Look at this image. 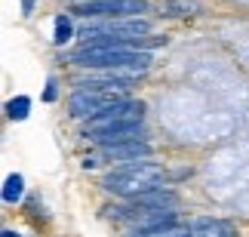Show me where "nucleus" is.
<instances>
[{"mask_svg": "<svg viewBox=\"0 0 249 237\" xmlns=\"http://www.w3.org/2000/svg\"><path fill=\"white\" fill-rule=\"evenodd\" d=\"M3 237H18V234L16 231H3Z\"/></svg>", "mask_w": 249, "mask_h": 237, "instance_id": "f3484780", "label": "nucleus"}, {"mask_svg": "<svg viewBox=\"0 0 249 237\" xmlns=\"http://www.w3.org/2000/svg\"><path fill=\"white\" fill-rule=\"evenodd\" d=\"M142 114H145V102H139V99H120V102H114L111 108H105L102 114H95L89 120V129L108 127V123H120V120H142Z\"/></svg>", "mask_w": 249, "mask_h": 237, "instance_id": "6e6552de", "label": "nucleus"}, {"mask_svg": "<svg viewBox=\"0 0 249 237\" xmlns=\"http://www.w3.org/2000/svg\"><path fill=\"white\" fill-rule=\"evenodd\" d=\"M163 179H166L163 166L148 164V160H132V164H123L117 169H111V173L102 179V188L132 201V197H139V194H148V191H154V188H160Z\"/></svg>", "mask_w": 249, "mask_h": 237, "instance_id": "f03ea898", "label": "nucleus"}, {"mask_svg": "<svg viewBox=\"0 0 249 237\" xmlns=\"http://www.w3.org/2000/svg\"><path fill=\"white\" fill-rule=\"evenodd\" d=\"M126 90H129V80H105V77H99V80L80 83L68 99L71 117L92 120L95 114H102L105 108H111L114 102L126 99Z\"/></svg>", "mask_w": 249, "mask_h": 237, "instance_id": "7ed1b4c3", "label": "nucleus"}, {"mask_svg": "<svg viewBox=\"0 0 249 237\" xmlns=\"http://www.w3.org/2000/svg\"><path fill=\"white\" fill-rule=\"evenodd\" d=\"M176 13H200V6L197 3H191V0H172V3L163 6V16H176Z\"/></svg>", "mask_w": 249, "mask_h": 237, "instance_id": "4468645a", "label": "nucleus"}, {"mask_svg": "<svg viewBox=\"0 0 249 237\" xmlns=\"http://www.w3.org/2000/svg\"><path fill=\"white\" fill-rule=\"evenodd\" d=\"M74 13L86 16V18H95V16H105V18L139 16V13H148V0H86V3L74 6Z\"/></svg>", "mask_w": 249, "mask_h": 237, "instance_id": "39448f33", "label": "nucleus"}, {"mask_svg": "<svg viewBox=\"0 0 249 237\" xmlns=\"http://www.w3.org/2000/svg\"><path fill=\"white\" fill-rule=\"evenodd\" d=\"M6 114L13 117V120H25L28 114H31V99H28V96H16V99H9Z\"/></svg>", "mask_w": 249, "mask_h": 237, "instance_id": "ddd939ff", "label": "nucleus"}, {"mask_svg": "<svg viewBox=\"0 0 249 237\" xmlns=\"http://www.w3.org/2000/svg\"><path fill=\"white\" fill-rule=\"evenodd\" d=\"M22 194H25V179L13 173V176H6V182H3V201L6 203H16V201H22Z\"/></svg>", "mask_w": 249, "mask_h": 237, "instance_id": "f8f14e48", "label": "nucleus"}, {"mask_svg": "<svg viewBox=\"0 0 249 237\" xmlns=\"http://www.w3.org/2000/svg\"><path fill=\"white\" fill-rule=\"evenodd\" d=\"M132 203H136L139 210H172V206L178 203V197L172 191H163V188H154V191H148V194L132 197Z\"/></svg>", "mask_w": 249, "mask_h": 237, "instance_id": "9d476101", "label": "nucleus"}, {"mask_svg": "<svg viewBox=\"0 0 249 237\" xmlns=\"http://www.w3.org/2000/svg\"><path fill=\"white\" fill-rule=\"evenodd\" d=\"M53 99H55V80L46 83V102H53Z\"/></svg>", "mask_w": 249, "mask_h": 237, "instance_id": "2eb2a0df", "label": "nucleus"}, {"mask_svg": "<svg viewBox=\"0 0 249 237\" xmlns=\"http://www.w3.org/2000/svg\"><path fill=\"white\" fill-rule=\"evenodd\" d=\"M145 136V123L142 120H120V123H108V127L89 129L86 139H92L95 145L108 148V145H123V142H142Z\"/></svg>", "mask_w": 249, "mask_h": 237, "instance_id": "423d86ee", "label": "nucleus"}, {"mask_svg": "<svg viewBox=\"0 0 249 237\" xmlns=\"http://www.w3.org/2000/svg\"><path fill=\"white\" fill-rule=\"evenodd\" d=\"M151 31V25L139 16H117V18H99V22H89L80 31V40L86 37H120V40H132V37H145Z\"/></svg>", "mask_w": 249, "mask_h": 237, "instance_id": "20e7f679", "label": "nucleus"}, {"mask_svg": "<svg viewBox=\"0 0 249 237\" xmlns=\"http://www.w3.org/2000/svg\"><path fill=\"white\" fill-rule=\"evenodd\" d=\"M74 37V22H71V16L68 13H59L55 16V34H53V43H59L65 46Z\"/></svg>", "mask_w": 249, "mask_h": 237, "instance_id": "9b49d317", "label": "nucleus"}, {"mask_svg": "<svg viewBox=\"0 0 249 237\" xmlns=\"http://www.w3.org/2000/svg\"><path fill=\"white\" fill-rule=\"evenodd\" d=\"M22 13H25V16L34 13V0H22Z\"/></svg>", "mask_w": 249, "mask_h": 237, "instance_id": "dca6fc26", "label": "nucleus"}, {"mask_svg": "<svg viewBox=\"0 0 249 237\" xmlns=\"http://www.w3.org/2000/svg\"><path fill=\"white\" fill-rule=\"evenodd\" d=\"M74 65L80 68H92V71H108L117 74V77L129 80V74H145L154 59L142 50H132V46H117V50H92V46H80L77 53L71 55Z\"/></svg>", "mask_w": 249, "mask_h": 237, "instance_id": "f257e3e1", "label": "nucleus"}, {"mask_svg": "<svg viewBox=\"0 0 249 237\" xmlns=\"http://www.w3.org/2000/svg\"><path fill=\"white\" fill-rule=\"evenodd\" d=\"M151 157V148L145 142H123V145H108L102 148L99 154H89L83 160L86 169L99 166V160H114V164H132V160H148Z\"/></svg>", "mask_w": 249, "mask_h": 237, "instance_id": "0eeeda50", "label": "nucleus"}, {"mask_svg": "<svg viewBox=\"0 0 249 237\" xmlns=\"http://www.w3.org/2000/svg\"><path fill=\"white\" fill-rule=\"evenodd\" d=\"M188 234L191 237H237V228L222 219H194Z\"/></svg>", "mask_w": 249, "mask_h": 237, "instance_id": "1a4fd4ad", "label": "nucleus"}]
</instances>
